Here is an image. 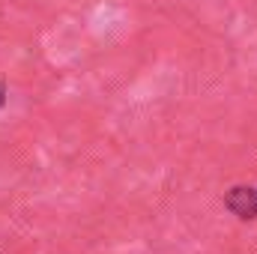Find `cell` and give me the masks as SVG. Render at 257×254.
<instances>
[{
  "label": "cell",
  "instance_id": "obj_2",
  "mask_svg": "<svg viewBox=\"0 0 257 254\" xmlns=\"http://www.w3.org/2000/svg\"><path fill=\"white\" fill-rule=\"evenodd\" d=\"M6 105V87H3V81H0V108Z\"/></svg>",
  "mask_w": 257,
  "mask_h": 254
},
{
  "label": "cell",
  "instance_id": "obj_1",
  "mask_svg": "<svg viewBox=\"0 0 257 254\" xmlns=\"http://www.w3.org/2000/svg\"><path fill=\"white\" fill-rule=\"evenodd\" d=\"M224 206L236 218L251 221V218H257V189L254 186H233L224 194Z\"/></svg>",
  "mask_w": 257,
  "mask_h": 254
}]
</instances>
